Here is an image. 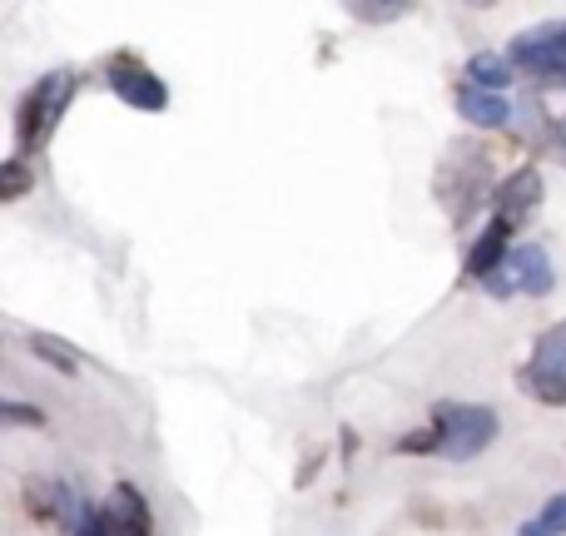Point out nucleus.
Returning <instances> with one entry per match:
<instances>
[{
    "label": "nucleus",
    "mask_w": 566,
    "mask_h": 536,
    "mask_svg": "<svg viewBox=\"0 0 566 536\" xmlns=\"http://www.w3.org/2000/svg\"><path fill=\"white\" fill-rule=\"evenodd\" d=\"M0 418H6L10 428H45V412L30 408V402H6V408H0Z\"/></svg>",
    "instance_id": "obj_16"
},
{
    "label": "nucleus",
    "mask_w": 566,
    "mask_h": 536,
    "mask_svg": "<svg viewBox=\"0 0 566 536\" xmlns=\"http://www.w3.org/2000/svg\"><path fill=\"white\" fill-rule=\"evenodd\" d=\"M25 185H30V169L20 165V159H10V165H6V185H0V199H20V195H25Z\"/></svg>",
    "instance_id": "obj_17"
},
{
    "label": "nucleus",
    "mask_w": 566,
    "mask_h": 536,
    "mask_svg": "<svg viewBox=\"0 0 566 536\" xmlns=\"http://www.w3.org/2000/svg\"><path fill=\"white\" fill-rule=\"evenodd\" d=\"M30 353H35L40 362H50L55 372H80V348H70L65 338H55V333H30Z\"/></svg>",
    "instance_id": "obj_11"
},
{
    "label": "nucleus",
    "mask_w": 566,
    "mask_h": 536,
    "mask_svg": "<svg viewBox=\"0 0 566 536\" xmlns=\"http://www.w3.org/2000/svg\"><path fill=\"white\" fill-rule=\"evenodd\" d=\"M468 6H492V0H468Z\"/></svg>",
    "instance_id": "obj_19"
},
{
    "label": "nucleus",
    "mask_w": 566,
    "mask_h": 536,
    "mask_svg": "<svg viewBox=\"0 0 566 536\" xmlns=\"http://www.w3.org/2000/svg\"><path fill=\"white\" fill-rule=\"evenodd\" d=\"M25 512H30L35 522H55V512H60V482L30 477V482H25Z\"/></svg>",
    "instance_id": "obj_14"
},
{
    "label": "nucleus",
    "mask_w": 566,
    "mask_h": 536,
    "mask_svg": "<svg viewBox=\"0 0 566 536\" xmlns=\"http://www.w3.org/2000/svg\"><path fill=\"white\" fill-rule=\"evenodd\" d=\"M482 288H488L492 298H512V293L542 298V293H552V259H547V249L512 244L507 254H502V264L482 278Z\"/></svg>",
    "instance_id": "obj_5"
},
{
    "label": "nucleus",
    "mask_w": 566,
    "mask_h": 536,
    "mask_svg": "<svg viewBox=\"0 0 566 536\" xmlns=\"http://www.w3.org/2000/svg\"><path fill=\"white\" fill-rule=\"evenodd\" d=\"M458 115L468 119V125H478V129H502L512 119V105L497 95V90H482V85H462L458 90Z\"/></svg>",
    "instance_id": "obj_10"
},
{
    "label": "nucleus",
    "mask_w": 566,
    "mask_h": 536,
    "mask_svg": "<svg viewBox=\"0 0 566 536\" xmlns=\"http://www.w3.org/2000/svg\"><path fill=\"white\" fill-rule=\"evenodd\" d=\"M517 536H566V487H562L557 497L547 502V507L537 512V517H527V522H522Z\"/></svg>",
    "instance_id": "obj_12"
},
{
    "label": "nucleus",
    "mask_w": 566,
    "mask_h": 536,
    "mask_svg": "<svg viewBox=\"0 0 566 536\" xmlns=\"http://www.w3.org/2000/svg\"><path fill=\"white\" fill-rule=\"evenodd\" d=\"M75 85H80L75 70H50L45 80H35V85H30V95L20 99V109H15V145H20V155L40 149L50 135H55V125H60V115H65Z\"/></svg>",
    "instance_id": "obj_2"
},
{
    "label": "nucleus",
    "mask_w": 566,
    "mask_h": 536,
    "mask_svg": "<svg viewBox=\"0 0 566 536\" xmlns=\"http://www.w3.org/2000/svg\"><path fill=\"white\" fill-rule=\"evenodd\" d=\"M517 388L542 408H566V318L532 343V358L517 368Z\"/></svg>",
    "instance_id": "obj_3"
},
{
    "label": "nucleus",
    "mask_w": 566,
    "mask_h": 536,
    "mask_svg": "<svg viewBox=\"0 0 566 536\" xmlns=\"http://www.w3.org/2000/svg\"><path fill=\"white\" fill-rule=\"evenodd\" d=\"M492 204H497L502 219H512V224H527L532 209L542 204V175H537V169H517V175H507L497 185V195H492Z\"/></svg>",
    "instance_id": "obj_8"
},
{
    "label": "nucleus",
    "mask_w": 566,
    "mask_h": 536,
    "mask_svg": "<svg viewBox=\"0 0 566 536\" xmlns=\"http://www.w3.org/2000/svg\"><path fill=\"white\" fill-rule=\"evenodd\" d=\"M552 149H557V159L566 165V115L557 119V125H552Z\"/></svg>",
    "instance_id": "obj_18"
},
{
    "label": "nucleus",
    "mask_w": 566,
    "mask_h": 536,
    "mask_svg": "<svg viewBox=\"0 0 566 536\" xmlns=\"http://www.w3.org/2000/svg\"><path fill=\"white\" fill-rule=\"evenodd\" d=\"M412 0H343V10H348L353 20H363V25H388V20L408 15Z\"/></svg>",
    "instance_id": "obj_13"
},
{
    "label": "nucleus",
    "mask_w": 566,
    "mask_h": 536,
    "mask_svg": "<svg viewBox=\"0 0 566 536\" xmlns=\"http://www.w3.org/2000/svg\"><path fill=\"white\" fill-rule=\"evenodd\" d=\"M507 60L517 75L566 90V20H547V25L522 30L507 45Z\"/></svg>",
    "instance_id": "obj_4"
},
{
    "label": "nucleus",
    "mask_w": 566,
    "mask_h": 536,
    "mask_svg": "<svg viewBox=\"0 0 566 536\" xmlns=\"http://www.w3.org/2000/svg\"><path fill=\"white\" fill-rule=\"evenodd\" d=\"M105 536H155V517L149 502L135 482H119L105 502Z\"/></svg>",
    "instance_id": "obj_7"
},
{
    "label": "nucleus",
    "mask_w": 566,
    "mask_h": 536,
    "mask_svg": "<svg viewBox=\"0 0 566 536\" xmlns=\"http://www.w3.org/2000/svg\"><path fill=\"white\" fill-rule=\"evenodd\" d=\"M468 80L482 90H507L512 80V60H497V55H472L468 60Z\"/></svg>",
    "instance_id": "obj_15"
},
{
    "label": "nucleus",
    "mask_w": 566,
    "mask_h": 536,
    "mask_svg": "<svg viewBox=\"0 0 566 536\" xmlns=\"http://www.w3.org/2000/svg\"><path fill=\"white\" fill-rule=\"evenodd\" d=\"M512 229H517V224H512V219L492 214V224L482 229V234H478V244L468 249V278H478V283H482L492 269L502 264V254H507V249H512Z\"/></svg>",
    "instance_id": "obj_9"
},
{
    "label": "nucleus",
    "mask_w": 566,
    "mask_h": 536,
    "mask_svg": "<svg viewBox=\"0 0 566 536\" xmlns=\"http://www.w3.org/2000/svg\"><path fill=\"white\" fill-rule=\"evenodd\" d=\"M497 412L488 402H438L428 418V428L402 432L392 442V452L402 458H448V462H472L478 452H488L497 442Z\"/></svg>",
    "instance_id": "obj_1"
},
{
    "label": "nucleus",
    "mask_w": 566,
    "mask_h": 536,
    "mask_svg": "<svg viewBox=\"0 0 566 536\" xmlns=\"http://www.w3.org/2000/svg\"><path fill=\"white\" fill-rule=\"evenodd\" d=\"M105 75H109V90H115L125 105H135V109H165L169 105V85L139 55H129V50H119V55L109 60Z\"/></svg>",
    "instance_id": "obj_6"
}]
</instances>
